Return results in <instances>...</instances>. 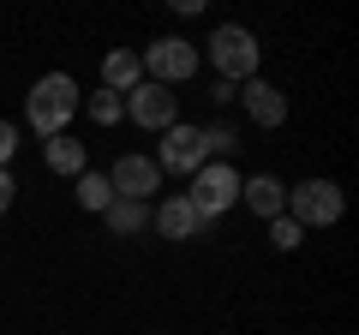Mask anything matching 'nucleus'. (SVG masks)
Returning <instances> with one entry per match:
<instances>
[{
    "instance_id": "obj_8",
    "label": "nucleus",
    "mask_w": 359,
    "mask_h": 335,
    "mask_svg": "<svg viewBox=\"0 0 359 335\" xmlns=\"http://www.w3.org/2000/svg\"><path fill=\"white\" fill-rule=\"evenodd\" d=\"M108 186H114V198H132V204H156V192H162V168L150 162V156H114V168H102Z\"/></svg>"
},
{
    "instance_id": "obj_12",
    "label": "nucleus",
    "mask_w": 359,
    "mask_h": 335,
    "mask_svg": "<svg viewBox=\"0 0 359 335\" xmlns=\"http://www.w3.org/2000/svg\"><path fill=\"white\" fill-rule=\"evenodd\" d=\"M42 162H48V174H60V180H78V174L90 168V144L72 138V132H60V138L42 144Z\"/></svg>"
},
{
    "instance_id": "obj_5",
    "label": "nucleus",
    "mask_w": 359,
    "mask_h": 335,
    "mask_svg": "<svg viewBox=\"0 0 359 335\" xmlns=\"http://www.w3.org/2000/svg\"><path fill=\"white\" fill-rule=\"evenodd\" d=\"M341 210H347V192H341L335 180H323V174H318V180L287 186V210H282V216L299 221V228L311 233V228H335V221H341Z\"/></svg>"
},
{
    "instance_id": "obj_19",
    "label": "nucleus",
    "mask_w": 359,
    "mask_h": 335,
    "mask_svg": "<svg viewBox=\"0 0 359 335\" xmlns=\"http://www.w3.org/2000/svg\"><path fill=\"white\" fill-rule=\"evenodd\" d=\"M13 156H18V126L0 120V168H13Z\"/></svg>"
},
{
    "instance_id": "obj_16",
    "label": "nucleus",
    "mask_w": 359,
    "mask_h": 335,
    "mask_svg": "<svg viewBox=\"0 0 359 335\" xmlns=\"http://www.w3.org/2000/svg\"><path fill=\"white\" fill-rule=\"evenodd\" d=\"M78 114H84L90 126H120V120H126V96H114V90H102V84H96V90L84 96V108H78Z\"/></svg>"
},
{
    "instance_id": "obj_17",
    "label": "nucleus",
    "mask_w": 359,
    "mask_h": 335,
    "mask_svg": "<svg viewBox=\"0 0 359 335\" xmlns=\"http://www.w3.org/2000/svg\"><path fill=\"white\" fill-rule=\"evenodd\" d=\"M204 150H210V162H233V150H240V132H233L228 120H210V126H204Z\"/></svg>"
},
{
    "instance_id": "obj_4",
    "label": "nucleus",
    "mask_w": 359,
    "mask_h": 335,
    "mask_svg": "<svg viewBox=\"0 0 359 335\" xmlns=\"http://www.w3.org/2000/svg\"><path fill=\"white\" fill-rule=\"evenodd\" d=\"M186 204L198 210V221H216V216H228L233 204H240V168L233 162H204L192 174V180H186Z\"/></svg>"
},
{
    "instance_id": "obj_6",
    "label": "nucleus",
    "mask_w": 359,
    "mask_h": 335,
    "mask_svg": "<svg viewBox=\"0 0 359 335\" xmlns=\"http://www.w3.org/2000/svg\"><path fill=\"white\" fill-rule=\"evenodd\" d=\"M162 174H180V180H192L198 168L210 162V150H204V126H192V120H174V126L162 132V144H156V156H150Z\"/></svg>"
},
{
    "instance_id": "obj_9",
    "label": "nucleus",
    "mask_w": 359,
    "mask_h": 335,
    "mask_svg": "<svg viewBox=\"0 0 359 335\" xmlns=\"http://www.w3.org/2000/svg\"><path fill=\"white\" fill-rule=\"evenodd\" d=\"M233 102H240V108H245V120H252V126H264V132H276V126L287 120V90H282V84H269L264 72L245 78Z\"/></svg>"
},
{
    "instance_id": "obj_10",
    "label": "nucleus",
    "mask_w": 359,
    "mask_h": 335,
    "mask_svg": "<svg viewBox=\"0 0 359 335\" xmlns=\"http://www.w3.org/2000/svg\"><path fill=\"white\" fill-rule=\"evenodd\" d=\"M150 233H156V240L186 245V240L204 233V221H198V210L186 204V192H168V198H156V204H150Z\"/></svg>"
},
{
    "instance_id": "obj_2",
    "label": "nucleus",
    "mask_w": 359,
    "mask_h": 335,
    "mask_svg": "<svg viewBox=\"0 0 359 335\" xmlns=\"http://www.w3.org/2000/svg\"><path fill=\"white\" fill-rule=\"evenodd\" d=\"M198 54H204V66L216 78H228V84H245V78H257V66H264V48H257V36L245 25H216L198 42Z\"/></svg>"
},
{
    "instance_id": "obj_11",
    "label": "nucleus",
    "mask_w": 359,
    "mask_h": 335,
    "mask_svg": "<svg viewBox=\"0 0 359 335\" xmlns=\"http://www.w3.org/2000/svg\"><path fill=\"white\" fill-rule=\"evenodd\" d=\"M240 204L252 210V216L276 221L287 210V180L282 174H240Z\"/></svg>"
},
{
    "instance_id": "obj_20",
    "label": "nucleus",
    "mask_w": 359,
    "mask_h": 335,
    "mask_svg": "<svg viewBox=\"0 0 359 335\" xmlns=\"http://www.w3.org/2000/svg\"><path fill=\"white\" fill-rule=\"evenodd\" d=\"M233 96H240V84H228V78H210V102H216V108H228Z\"/></svg>"
},
{
    "instance_id": "obj_14",
    "label": "nucleus",
    "mask_w": 359,
    "mask_h": 335,
    "mask_svg": "<svg viewBox=\"0 0 359 335\" xmlns=\"http://www.w3.org/2000/svg\"><path fill=\"white\" fill-rule=\"evenodd\" d=\"M102 228L114 233V240H138V233H150V204H132V198H114V204L102 210Z\"/></svg>"
},
{
    "instance_id": "obj_21",
    "label": "nucleus",
    "mask_w": 359,
    "mask_h": 335,
    "mask_svg": "<svg viewBox=\"0 0 359 335\" xmlns=\"http://www.w3.org/2000/svg\"><path fill=\"white\" fill-rule=\"evenodd\" d=\"M13 198H18V180H13V168H0V216L13 210Z\"/></svg>"
},
{
    "instance_id": "obj_15",
    "label": "nucleus",
    "mask_w": 359,
    "mask_h": 335,
    "mask_svg": "<svg viewBox=\"0 0 359 335\" xmlns=\"http://www.w3.org/2000/svg\"><path fill=\"white\" fill-rule=\"evenodd\" d=\"M72 198H78V210L102 216V210L114 204V186H108V174H102V168H84V174L72 180Z\"/></svg>"
},
{
    "instance_id": "obj_13",
    "label": "nucleus",
    "mask_w": 359,
    "mask_h": 335,
    "mask_svg": "<svg viewBox=\"0 0 359 335\" xmlns=\"http://www.w3.org/2000/svg\"><path fill=\"white\" fill-rule=\"evenodd\" d=\"M138 84H144V60H138V48H108V54H102V90L126 96V90H138Z\"/></svg>"
},
{
    "instance_id": "obj_18",
    "label": "nucleus",
    "mask_w": 359,
    "mask_h": 335,
    "mask_svg": "<svg viewBox=\"0 0 359 335\" xmlns=\"http://www.w3.org/2000/svg\"><path fill=\"white\" fill-rule=\"evenodd\" d=\"M269 245H276V252H299V245H306V228L287 221V216H276L269 221Z\"/></svg>"
},
{
    "instance_id": "obj_3",
    "label": "nucleus",
    "mask_w": 359,
    "mask_h": 335,
    "mask_svg": "<svg viewBox=\"0 0 359 335\" xmlns=\"http://www.w3.org/2000/svg\"><path fill=\"white\" fill-rule=\"evenodd\" d=\"M138 60H144V78L162 84V90H180V84H192L204 72V54H198L192 36H150L138 48Z\"/></svg>"
},
{
    "instance_id": "obj_7",
    "label": "nucleus",
    "mask_w": 359,
    "mask_h": 335,
    "mask_svg": "<svg viewBox=\"0 0 359 335\" xmlns=\"http://www.w3.org/2000/svg\"><path fill=\"white\" fill-rule=\"evenodd\" d=\"M126 120L162 138V132L180 120V90H162V84H150V78H144L138 90H126Z\"/></svg>"
},
{
    "instance_id": "obj_1",
    "label": "nucleus",
    "mask_w": 359,
    "mask_h": 335,
    "mask_svg": "<svg viewBox=\"0 0 359 335\" xmlns=\"http://www.w3.org/2000/svg\"><path fill=\"white\" fill-rule=\"evenodd\" d=\"M78 108H84L78 78L72 72H42L36 84H30V96H25V126L48 144V138H60V132H72Z\"/></svg>"
}]
</instances>
